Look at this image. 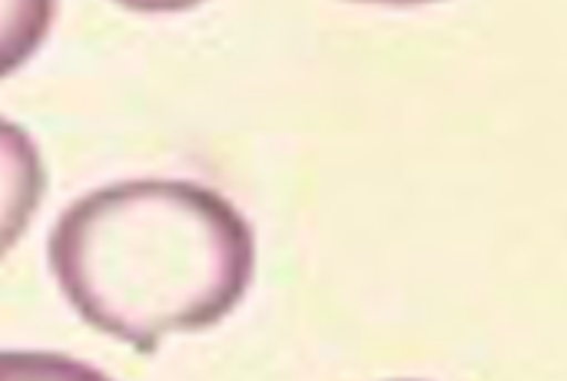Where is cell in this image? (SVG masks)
Returning a JSON list of instances; mask_svg holds the SVG:
<instances>
[{
  "mask_svg": "<svg viewBox=\"0 0 567 381\" xmlns=\"http://www.w3.org/2000/svg\"><path fill=\"white\" fill-rule=\"evenodd\" d=\"M50 269L100 332L153 352L226 319L252 282V226L219 193L130 179L76 199L50 233Z\"/></svg>",
  "mask_w": 567,
  "mask_h": 381,
  "instance_id": "cell-1",
  "label": "cell"
},
{
  "mask_svg": "<svg viewBox=\"0 0 567 381\" xmlns=\"http://www.w3.org/2000/svg\"><path fill=\"white\" fill-rule=\"evenodd\" d=\"M47 189V173L30 133L0 116V259L27 233Z\"/></svg>",
  "mask_w": 567,
  "mask_h": 381,
  "instance_id": "cell-2",
  "label": "cell"
},
{
  "mask_svg": "<svg viewBox=\"0 0 567 381\" xmlns=\"http://www.w3.org/2000/svg\"><path fill=\"white\" fill-rule=\"evenodd\" d=\"M362 3H395V7H402V3H435V0H362Z\"/></svg>",
  "mask_w": 567,
  "mask_h": 381,
  "instance_id": "cell-5",
  "label": "cell"
},
{
  "mask_svg": "<svg viewBox=\"0 0 567 381\" xmlns=\"http://www.w3.org/2000/svg\"><path fill=\"white\" fill-rule=\"evenodd\" d=\"M53 10L56 0H0V80L37 53Z\"/></svg>",
  "mask_w": 567,
  "mask_h": 381,
  "instance_id": "cell-3",
  "label": "cell"
},
{
  "mask_svg": "<svg viewBox=\"0 0 567 381\" xmlns=\"http://www.w3.org/2000/svg\"><path fill=\"white\" fill-rule=\"evenodd\" d=\"M130 10H143V13H173V10H189L203 0H120Z\"/></svg>",
  "mask_w": 567,
  "mask_h": 381,
  "instance_id": "cell-4",
  "label": "cell"
}]
</instances>
